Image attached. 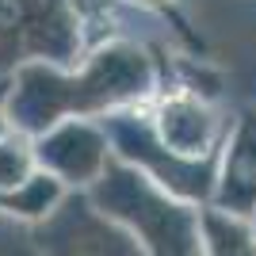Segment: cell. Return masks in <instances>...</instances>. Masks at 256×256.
<instances>
[{
	"label": "cell",
	"mask_w": 256,
	"mask_h": 256,
	"mask_svg": "<svg viewBox=\"0 0 256 256\" xmlns=\"http://www.w3.org/2000/svg\"><path fill=\"white\" fill-rule=\"evenodd\" d=\"M199 234H203L206 256H256V230L245 218L206 206L199 210Z\"/></svg>",
	"instance_id": "ba28073f"
},
{
	"label": "cell",
	"mask_w": 256,
	"mask_h": 256,
	"mask_svg": "<svg viewBox=\"0 0 256 256\" xmlns=\"http://www.w3.org/2000/svg\"><path fill=\"white\" fill-rule=\"evenodd\" d=\"M252 214H256V210H252Z\"/></svg>",
	"instance_id": "5bb4252c"
},
{
	"label": "cell",
	"mask_w": 256,
	"mask_h": 256,
	"mask_svg": "<svg viewBox=\"0 0 256 256\" xmlns=\"http://www.w3.org/2000/svg\"><path fill=\"white\" fill-rule=\"evenodd\" d=\"M38 248L46 256H146L134 237L96 210L84 195L62 199L38 226Z\"/></svg>",
	"instance_id": "277c9868"
},
{
	"label": "cell",
	"mask_w": 256,
	"mask_h": 256,
	"mask_svg": "<svg viewBox=\"0 0 256 256\" xmlns=\"http://www.w3.org/2000/svg\"><path fill=\"white\" fill-rule=\"evenodd\" d=\"M58 203H62V184L46 172H34L27 184L0 192V206L12 214H23V218H46Z\"/></svg>",
	"instance_id": "9c48e42d"
},
{
	"label": "cell",
	"mask_w": 256,
	"mask_h": 256,
	"mask_svg": "<svg viewBox=\"0 0 256 256\" xmlns=\"http://www.w3.org/2000/svg\"><path fill=\"white\" fill-rule=\"evenodd\" d=\"M214 210L248 218L256 210V111L237 118L226 142L222 168L214 172Z\"/></svg>",
	"instance_id": "52a82bcc"
},
{
	"label": "cell",
	"mask_w": 256,
	"mask_h": 256,
	"mask_svg": "<svg viewBox=\"0 0 256 256\" xmlns=\"http://www.w3.org/2000/svg\"><path fill=\"white\" fill-rule=\"evenodd\" d=\"M8 88H12V80H0V138L12 130L8 122H4V100H8Z\"/></svg>",
	"instance_id": "7c38bea8"
},
{
	"label": "cell",
	"mask_w": 256,
	"mask_h": 256,
	"mask_svg": "<svg viewBox=\"0 0 256 256\" xmlns=\"http://www.w3.org/2000/svg\"><path fill=\"white\" fill-rule=\"evenodd\" d=\"M34 150L38 172L54 176L58 184H92L107 164V134L84 118H65L58 126L42 130Z\"/></svg>",
	"instance_id": "5b68a950"
},
{
	"label": "cell",
	"mask_w": 256,
	"mask_h": 256,
	"mask_svg": "<svg viewBox=\"0 0 256 256\" xmlns=\"http://www.w3.org/2000/svg\"><path fill=\"white\" fill-rule=\"evenodd\" d=\"M153 62L130 42H107L80 65V73H62L42 62L16 69L8 88V118L16 134H42L69 115L84 118L142 104L153 92Z\"/></svg>",
	"instance_id": "6da1fadb"
},
{
	"label": "cell",
	"mask_w": 256,
	"mask_h": 256,
	"mask_svg": "<svg viewBox=\"0 0 256 256\" xmlns=\"http://www.w3.org/2000/svg\"><path fill=\"white\" fill-rule=\"evenodd\" d=\"M142 4H153V8H160L164 16H172V23H176V31H180L184 38H192V34H188V23H184L180 16H176V8H172V0H142Z\"/></svg>",
	"instance_id": "8fae6325"
},
{
	"label": "cell",
	"mask_w": 256,
	"mask_h": 256,
	"mask_svg": "<svg viewBox=\"0 0 256 256\" xmlns=\"http://www.w3.org/2000/svg\"><path fill=\"white\" fill-rule=\"evenodd\" d=\"M88 203L104 218L122 226L146 256H195L199 252V210L118 157H107L104 172L92 180Z\"/></svg>",
	"instance_id": "7a4b0ae2"
},
{
	"label": "cell",
	"mask_w": 256,
	"mask_h": 256,
	"mask_svg": "<svg viewBox=\"0 0 256 256\" xmlns=\"http://www.w3.org/2000/svg\"><path fill=\"white\" fill-rule=\"evenodd\" d=\"M80 31L69 0H0V69H20L42 58L69 69Z\"/></svg>",
	"instance_id": "3957f363"
},
{
	"label": "cell",
	"mask_w": 256,
	"mask_h": 256,
	"mask_svg": "<svg viewBox=\"0 0 256 256\" xmlns=\"http://www.w3.org/2000/svg\"><path fill=\"white\" fill-rule=\"evenodd\" d=\"M84 4H92V0H84Z\"/></svg>",
	"instance_id": "4fadbf2b"
},
{
	"label": "cell",
	"mask_w": 256,
	"mask_h": 256,
	"mask_svg": "<svg viewBox=\"0 0 256 256\" xmlns=\"http://www.w3.org/2000/svg\"><path fill=\"white\" fill-rule=\"evenodd\" d=\"M34 172H38V164H34V150L27 142V134L8 130L0 138V192H12V188L27 184Z\"/></svg>",
	"instance_id": "30bf717a"
},
{
	"label": "cell",
	"mask_w": 256,
	"mask_h": 256,
	"mask_svg": "<svg viewBox=\"0 0 256 256\" xmlns=\"http://www.w3.org/2000/svg\"><path fill=\"white\" fill-rule=\"evenodd\" d=\"M146 122H150V134L160 150L176 153L184 160L214 157L218 118L203 104V96L192 92V88H176L168 96H160L157 107L146 115Z\"/></svg>",
	"instance_id": "8992f818"
}]
</instances>
